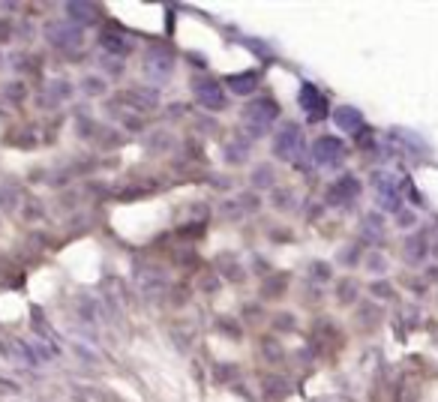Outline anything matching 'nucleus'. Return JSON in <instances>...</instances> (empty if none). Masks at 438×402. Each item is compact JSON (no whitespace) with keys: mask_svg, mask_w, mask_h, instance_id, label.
Returning a JSON list of instances; mask_svg holds the SVG:
<instances>
[{"mask_svg":"<svg viewBox=\"0 0 438 402\" xmlns=\"http://www.w3.org/2000/svg\"><path fill=\"white\" fill-rule=\"evenodd\" d=\"M150 75H168L172 72V58H168L165 51H150V58H148V66H144Z\"/></svg>","mask_w":438,"mask_h":402,"instance_id":"1a4fd4ad","label":"nucleus"},{"mask_svg":"<svg viewBox=\"0 0 438 402\" xmlns=\"http://www.w3.org/2000/svg\"><path fill=\"white\" fill-rule=\"evenodd\" d=\"M49 33L60 37V39H58V46H63V42H78V30H60V27H51Z\"/></svg>","mask_w":438,"mask_h":402,"instance_id":"9b49d317","label":"nucleus"},{"mask_svg":"<svg viewBox=\"0 0 438 402\" xmlns=\"http://www.w3.org/2000/svg\"><path fill=\"white\" fill-rule=\"evenodd\" d=\"M300 108L307 111V115L312 120H321L324 117V111H328V103H324V96L316 84H303L300 87Z\"/></svg>","mask_w":438,"mask_h":402,"instance_id":"20e7f679","label":"nucleus"},{"mask_svg":"<svg viewBox=\"0 0 438 402\" xmlns=\"http://www.w3.org/2000/svg\"><path fill=\"white\" fill-rule=\"evenodd\" d=\"M226 84L231 87L234 93H240V96H243V93H252V91H255V87H258V78H255L252 72H243V75H228V78H226Z\"/></svg>","mask_w":438,"mask_h":402,"instance_id":"6e6552de","label":"nucleus"},{"mask_svg":"<svg viewBox=\"0 0 438 402\" xmlns=\"http://www.w3.org/2000/svg\"><path fill=\"white\" fill-rule=\"evenodd\" d=\"M340 156H342V141L333 138V136H321V138H316V144H312V160L318 165H333Z\"/></svg>","mask_w":438,"mask_h":402,"instance_id":"7ed1b4c3","label":"nucleus"},{"mask_svg":"<svg viewBox=\"0 0 438 402\" xmlns=\"http://www.w3.org/2000/svg\"><path fill=\"white\" fill-rule=\"evenodd\" d=\"M195 99L201 105H207V108H222V105H226V93H222V87L217 82H198L195 84Z\"/></svg>","mask_w":438,"mask_h":402,"instance_id":"39448f33","label":"nucleus"},{"mask_svg":"<svg viewBox=\"0 0 438 402\" xmlns=\"http://www.w3.org/2000/svg\"><path fill=\"white\" fill-rule=\"evenodd\" d=\"M357 193H361V183H357L352 174H345L342 181H336V183H333V189H330V201H333V205H336V201H340V205H345V201H352Z\"/></svg>","mask_w":438,"mask_h":402,"instance_id":"0eeeda50","label":"nucleus"},{"mask_svg":"<svg viewBox=\"0 0 438 402\" xmlns=\"http://www.w3.org/2000/svg\"><path fill=\"white\" fill-rule=\"evenodd\" d=\"M66 13H70L72 18H82V21H91V18H94V13H96V9H94L91 4H70V6H66Z\"/></svg>","mask_w":438,"mask_h":402,"instance_id":"9d476101","label":"nucleus"},{"mask_svg":"<svg viewBox=\"0 0 438 402\" xmlns=\"http://www.w3.org/2000/svg\"><path fill=\"white\" fill-rule=\"evenodd\" d=\"M312 273H318V276H324V279H328V276H330V271H328V264H312Z\"/></svg>","mask_w":438,"mask_h":402,"instance_id":"f8f14e48","label":"nucleus"},{"mask_svg":"<svg viewBox=\"0 0 438 402\" xmlns=\"http://www.w3.org/2000/svg\"><path fill=\"white\" fill-rule=\"evenodd\" d=\"M276 115H279L276 103H271V99H258V103L243 108V127L250 129L252 136H264V132L271 129V124L276 120Z\"/></svg>","mask_w":438,"mask_h":402,"instance_id":"f257e3e1","label":"nucleus"},{"mask_svg":"<svg viewBox=\"0 0 438 402\" xmlns=\"http://www.w3.org/2000/svg\"><path fill=\"white\" fill-rule=\"evenodd\" d=\"M333 124L336 129H342V132H357L363 124V117H361V111L352 108V105H340L333 111Z\"/></svg>","mask_w":438,"mask_h":402,"instance_id":"423d86ee","label":"nucleus"},{"mask_svg":"<svg viewBox=\"0 0 438 402\" xmlns=\"http://www.w3.org/2000/svg\"><path fill=\"white\" fill-rule=\"evenodd\" d=\"M303 150V132L297 124H285L279 129V136L273 138V153L279 160H297Z\"/></svg>","mask_w":438,"mask_h":402,"instance_id":"f03ea898","label":"nucleus"}]
</instances>
